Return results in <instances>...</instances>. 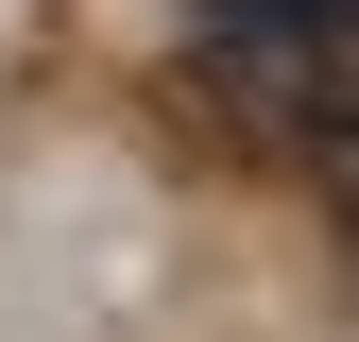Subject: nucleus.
<instances>
[{
	"mask_svg": "<svg viewBox=\"0 0 359 342\" xmlns=\"http://www.w3.org/2000/svg\"><path fill=\"white\" fill-rule=\"evenodd\" d=\"M291 171H308V189H325V205H342V223H359V86H342V103H325V120H308V154H291Z\"/></svg>",
	"mask_w": 359,
	"mask_h": 342,
	"instance_id": "1",
	"label": "nucleus"
}]
</instances>
